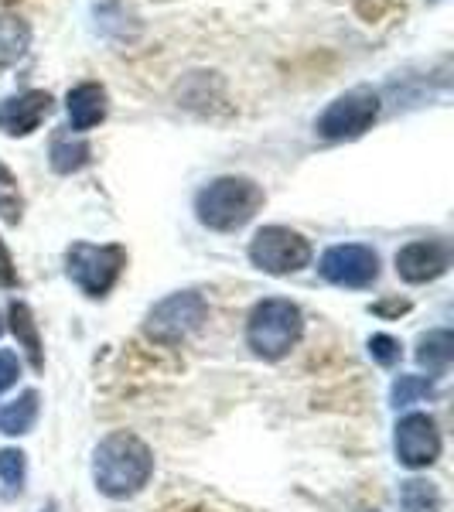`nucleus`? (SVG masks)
Listing matches in <instances>:
<instances>
[{
  "label": "nucleus",
  "mask_w": 454,
  "mask_h": 512,
  "mask_svg": "<svg viewBox=\"0 0 454 512\" xmlns=\"http://www.w3.org/2000/svg\"><path fill=\"white\" fill-rule=\"evenodd\" d=\"M154 454L137 434L117 431L99 441L93 454V482L110 499H130L151 482Z\"/></svg>",
  "instance_id": "obj_1"
},
{
  "label": "nucleus",
  "mask_w": 454,
  "mask_h": 512,
  "mask_svg": "<svg viewBox=\"0 0 454 512\" xmlns=\"http://www.w3.org/2000/svg\"><path fill=\"white\" fill-rule=\"evenodd\" d=\"M263 209V188L253 178L222 175L195 195V216L216 233H236Z\"/></svg>",
  "instance_id": "obj_2"
},
{
  "label": "nucleus",
  "mask_w": 454,
  "mask_h": 512,
  "mask_svg": "<svg viewBox=\"0 0 454 512\" xmlns=\"http://www.w3.org/2000/svg\"><path fill=\"white\" fill-rule=\"evenodd\" d=\"M304 332V318L301 308L284 297H270V301H260L257 308L250 311V321H246V345L267 362H277L284 355H291V349L301 342Z\"/></svg>",
  "instance_id": "obj_3"
},
{
  "label": "nucleus",
  "mask_w": 454,
  "mask_h": 512,
  "mask_svg": "<svg viewBox=\"0 0 454 512\" xmlns=\"http://www.w3.org/2000/svg\"><path fill=\"white\" fill-rule=\"evenodd\" d=\"M123 267H127V250L120 243H72L69 253H65V270H69L72 284L89 297L110 294Z\"/></svg>",
  "instance_id": "obj_4"
},
{
  "label": "nucleus",
  "mask_w": 454,
  "mask_h": 512,
  "mask_svg": "<svg viewBox=\"0 0 454 512\" xmlns=\"http://www.w3.org/2000/svg\"><path fill=\"white\" fill-rule=\"evenodd\" d=\"M205 318H209V304H205V297L198 291H178V294L164 297V301H158L151 311H147L144 328L158 345H164V349H175V345L188 342V338L205 325Z\"/></svg>",
  "instance_id": "obj_5"
},
{
  "label": "nucleus",
  "mask_w": 454,
  "mask_h": 512,
  "mask_svg": "<svg viewBox=\"0 0 454 512\" xmlns=\"http://www.w3.org/2000/svg\"><path fill=\"white\" fill-rule=\"evenodd\" d=\"M379 110H383V103H379L376 89L356 86V89H349V93L335 96L332 103L325 106V113L315 120V130H318V137H325V140H356L373 127Z\"/></svg>",
  "instance_id": "obj_6"
},
{
  "label": "nucleus",
  "mask_w": 454,
  "mask_h": 512,
  "mask_svg": "<svg viewBox=\"0 0 454 512\" xmlns=\"http://www.w3.org/2000/svg\"><path fill=\"white\" fill-rule=\"evenodd\" d=\"M250 260L263 274L287 277L311 263V243L287 226H263L250 243Z\"/></svg>",
  "instance_id": "obj_7"
},
{
  "label": "nucleus",
  "mask_w": 454,
  "mask_h": 512,
  "mask_svg": "<svg viewBox=\"0 0 454 512\" xmlns=\"http://www.w3.org/2000/svg\"><path fill=\"white\" fill-rule=\"evenodd\" d=\"M321 277L335 287H369L379 277V256L373 246L362 243H338L325 250L318 263Z\"/></svg>",
  "instance_id": "obj_8"
},
{
  "label": "nucleus",
  "mask_w": 454,
  "mask_h": 512,
  "mask_svg": "<svg viewBox=\"0 0 454 512\" xmlns=\"http://www.w3.org/2000/svg\"><path fill=\"white\" fill-rule=\"evenodd\" d=\"M396 461L407 468H427L441 458V431H437L434 417L427 414H407L396 424Z\"/></svg>",
  "instance_id": "obj_9"
},
{
  "label": "nucleus",
  "mask_w": 454,
  "mask_h": 512,
  "mask_svg": "<svg viewBox=\"0 0 454 512\" xmlns=\"http://www.w3.org/2000/svg\"><path fill=\"white\" fill-rule=\"evenodd\" d=\"M448 267H451V250L441 239H417V243H407L396 253V274L407 280V284L437 280L441 274H448Z\"/></svg>",
  "instance_id": "obj_10"
},
{
  "label": "nucleus",
  "mask_w": 454,
  "mask_h": 512,
  "mask_svg": "<svg viewBox=\"0 0 454 512\" xmlns=\"http://www.w3.org/2000/svg\"><path fill=\"white\" fill-rule=\"evenodd\" d=\"M55 99L45 89H28L21 96L0 99V134L7 137H31L52 113Z\"/></svg>",
  "instance_id": "obj_11"
},
{
  "label": "nucleus",
  "mask_w": 454,
  "mask_h": 512,
  "mask_svg": "<svg viewBox=\"0 0 454 512\" xmlns=\"http://www.w3.org/2000/svg\"><path fill=\"white\" fill-rule=\"evenodd\" d=\"M65 113H69L72 134H86V130L99 127L110 113V96L99 82H79L65 96Z\"/></svg>",
  "instance_id": "obj_12"
},
{
  "label": "nucleus",
  "mask_w": 454,
  "mask_h": 512,
  "mask_svg": "<svg viewBox=\"0 0 454 512\" xmlns=\"http://www.w3.org/2000/svg\"><path fill=\"white\" fill-rule=\"evenodd\" d=\"M7 318H11V332L18 338V349H24V355H28L31 369L41 373V369H45V349H41V332H38V321L31 315V308L24 301H14Z\"/></svg>",
  "instance_id": "obj_13"
},
{
  "label": "nucleus",
  "mask_w": 454,
  "mask_h": 512,
  "mask_svg": "<svg viewBox=\"0 0 454 512\" xmlns=\"http://www.w3.org/2000/svg\"><path fill=\"white\" fill-rule=\"evenodd\" d=\"M89 158H93V147H89L79 134H72V130H59V134L52 137L48 161H52V168L59 171V175L82 171L89 164Z\"/></svg>",
  "instance_id": "obj_14"
},
{
  "label": "nucleus",
  "mask_w": 454,
  "mask_h": 512,
  "mask_svg": "<svg viewBox=\"0 0 454 512\" xmlns=\"http://www.w3.org/2000/svg\"><path fill=\"white\" fill-rule=\"evenodd\" d=\"M31 45V28L18 14H0V69L21 62Z\"/></svg>",
  "instance_id": "obj_15"
},
{
  "label": "nucleus",
  "mask_w": 454,
  "mask_h": 512,
  "mask_svg": "<svg viewBox=\"0 0 454 512\" xmlns=\"http://www.w3.org/2000/svg\"><path fill=\"white\" fill-rule=\"evenodd\" d=\"M454 359V335L448 328H437V332H427L417 342V362L427 369V373H444Z\"/></svg>",
  "instance_id": "obj_16"
},
{
  "label": "nucleus",
  "mask_w": 454,
  "mask_h": 512,
  "mask_svg": "<svg viewBox=\"0 0 454 512\" xmlns=\"http://www.w3.org/2000/svg\"><path fill=\"white\" fill-rule=\"evenodd\" d=\"M35 420H38V393L28 390V393H21L18 400L7 403V407L0 410V431L11 434V437H21V434H28L31 427H35Z\"/></svg>",
  "instance_id": "obj_17"
},
{
  "label": "nucleus",
  "mask_w": 454,
  "mask_h": 512,
  "mask_svg": "<svg viewBox=\"0 0 454 512\" xmlns=\"http://www.w3.org/2000/svg\"><path fill=\"white\" fill-rule=\"evenodd\" d=\"M400 512H441V492L427 478L400 482Z\"/></svg>",
  "instance_id": "obj_18"
},
{
  "label": "nucleus",
  "mask_w": 454,
  "mask_h": 512,
  "mask_svg": "<svg viewBox=\"0 0 454 512\" xmlns=\"http://www.w3.org/2000/svg\"><path fill=\"white\" fill-rule=\"evenodd\" d=\"M24 216V198H21V185L14 178V171L0 161V219L18 226Z\"/></svg>",
  "instance_id": "obj_19"
},
{
  "label": "nucleus",
  "mask_w": 454,
  "mask_h": 512,
  "mask_svg": "<svg viewBox=\"0 0 454 512\" xmlns=\"http://www.w3.org/2000/svg\"><path fill=\"white\" fill-rule=\"evenodd\" d=\"M424 396H434V383L424 376H400L390 390L393 407H410V403L424 400Z\"/></svg>",
  "instance_id": "obj_20"
},
{
  "label": "nucleus",
  "mask_w": 454,
  "mask_h": 512,
  "mask_svg": "<svg viewBox=\"0 0 454 512\" xmlns=\"http://www.w3.org/2000/svg\"><path fill=\"white\" fill-rule=\"evenodd\" d=\"M0 478H4L7 492H21L24 485V454L14 448H0Z\"/></svg>",
  "instance_id": "obj_21"
},
{
  "label": "nucleus",
  "mask_w": 454,
  "mask_h": 512,
  "mask_svg": "<svg viewBox=\"0 0 454 512\" xmlns=\"http://www.w3.org/2000/svg\"><path fill=\"white\" fill-rule=\"evenodd\" d=\"M369 355L379 362V366H396L400 362V355H403V349H400V342H396L393 335H373L369 338Z\"/></svg>",
  "instance_id": "obj_22"
},
{
  "label": "nucleus",
  "mask_w": 454,
  "mask_h": 512,
  "mask_svg": "<svg viewBox=\"0 0 454 512\" xmlns=\"http://www.w3.org/2000/svg\"><path fill=\"white\" fill-rule=\"evenodd\" d=\"M21 376V362L11 349H0V393H7Z\"/></svg>",
  "instance_id": "obj_23"
},
{
  "label": "nucleus",
  "mask_w": 454,
  "mask_h": 512,
  "mask_svg": "<svg viewBox=\"0 0 454 512\" xmlns=\"http://www.w3.org/2000/svg\"><path fill=\"white\" fill-rule=\"evenodd\" d=\"M0 287H4V291L18 287V267H14L11 253H7V246H4V239H0Z\"/></svg>",
  "instance_id": "obj_24"
},
{
  "label": "nucleus",
  "mask_w": 454,
  "mask_h": 512,
  "mask_svg": "<svg viewBox=\"0 0 454 512\" xmlns=\"http://www.w3.org/2000/svg\"><path fill=\"white\" fill-rule=\"evenodd\" d=\"M407 311H410V301H400V297L373 304V315H379V318H396V315H407Z\"/></svg>",
  "instance_id": "obj_25"
},
{
  "label": "nucleus",
  "mask_w": 454,
  "mask_h": 512,
  "mask_svg": "<svg viewBox=\"0 0 454 512\" xmlns=\"http://www.w3.org/2000/svg\"><path fill=\"white\" fill-rule=\"evenodd\" d=\"M41 512H59V509H55V502H48V506H45V509H41Z\"/></svg>",
  "instance_id": "obj_26"
},
{
  "label": "nucleus",
  "mask_w": 454,
  "mask_h": 512,
  "mask_svg": "<svg viewBox=\"0 0 454 512\" xmlns=\"http://www.w3.org/2000/svg\"><path fill=\"white\" fill-rule=\"evenodd\" d=\"M362 512H376V509H362Z\"/></svg>",
  "instance_id": "obj_27"
},
{
  "label": "nucleus",
  "mask_w": 454,
  "mask_h": 512,
  "mask_svg": "<svg viewBox=\"0 0 454 512\" xmlns=\"http://www.w3.org/2000/svg\"><path fill=\"white\" fill-rule=\"evenodd\" d=\"M0 332H4V325H0Z\"/></svg>",
  "instance_id": "obj_28"
}]
</instances>
